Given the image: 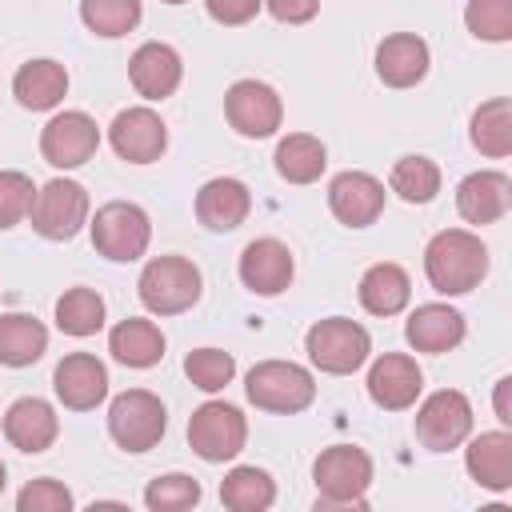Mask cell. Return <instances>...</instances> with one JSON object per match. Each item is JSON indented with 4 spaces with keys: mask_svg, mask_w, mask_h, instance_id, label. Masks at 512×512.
Returning <instances> with one entry per match:
<instances>
[{
    "mask_svg": "<svg viewBox=\"0 0 512 512\" xmlns=\"http://www.w3.org/2000/svg\"><path fill=\"white\" fill-rule=\"evenodd\" d=\"M356 292H360L364 312H372V316H396L412 300V280H408V272L400 264H388L384 260V264H372L360 276V288Z\"/></svg>",
    "mask_w": 512,
    "mask_h": 512,
    "instance_id": "4316f807",
    "label": "cell"
},
{
    "mask_svg": "<svg viewBox=\"0 0 512 512\" xmlns=\"http://www.w3.org/2000/svg\"><path fill=\"white\" fill-rule=\"evenodd\" d=\"M264 8L280 20V24H308L320 12V0H264Z\"/></svg>",
    "mask_w": 512,
    "mask_h": 512,
    "instance_id": "60d3db41",
    "label": "cell"
},
{
    "mask_svg": "<svg viewBox=\"0 0 512 512\" xmlns=\"http://www.w3.org/2000/svg\"><path fill=\"white\" fill-rule=\"evenodd\" d=\"M56 328L68 336H96L104 328V296L96 288H68L56 300Z\"/></svg>",
    "mask_w": 512,
    "mask_h": 512,
    "instance_id": "1f68e13d",
    "label": "cell"
},
{
    "mask_svg": "<svg viewBox=\"0 0 512 512\" xmlns=\"http://www.w3.org/2000/svg\"><path fill=\"white\" fill-rule=\"evenodd\" d=\"M464 332H468L464 328V316L456 308H448V304H420L408 316V324H404V340L416 352H432V356L452 352L464 340Z\"/></svg>",
    "mask_w": 512,
    "mask_h": 512,
    "instance_id": "cb8c5ba5",
    "label": "cell"
},
{
    "mask_svg": "<svg viewBox=\"0 0 512 512\" xmlns=\"http://www.w3.org/2000/svg\"><path fill=\"white\" fill-rule=\"evenodd\" d=\"M4 484H8V468H4V460H0V492H4Z\"/></svg>",
    "mask_w": 512,
    "mask_h": 512,
    "instance_id": "7bdbcfd3",
    "label": "cell"
},
{
    "mask_svg": "<svg viewBox=\"0 0 512 512\" xmlns=\"http://www.w3.org/2000/svg\"><path fill=\"white\" fill-rule=\"evenodd\" d=\"M316 508H364L372 484V456L356 444H332L312 464Z\"/></svg>",
    "mask_w": 512,
    "mask_h": 512,
    "instance_id": "7a4b0ae2",
    "label": "cell"
},
{
    "mask_svg": "<svg viewBox=\"0 0 512 512\" xmlns=\"http://www.w3.org/2000/svg\"><path fill=\"white\" fill-rule=\"evenodd\" d=\"M128 80H132V88H136L144 100H168V96L180 88V80H184V60H180V52H176L172 44L148 40V44H140V48L132 52V60H128Z\"/></svg>",
    "mask_w": 512,
    "mask_h": 512,
    "instance_id": "ac0fdd59",
    "label": "cell"
},
{
    "mask_svg": "<svg viewBox=\"0 0 512 512\" xmlns=\"http://www.w3.org/2000/svg\"><path fill=\"white\" fill-rule=\"evenodd\" d=\"M108 352L124 368H152L164 360V332L152 320L128 316L108 332Z\"/></svg>",
    "mask_w": 512,
    "mask_h": 512,
    "instance_id": "484cf974",
    "label": "cell"
},
{
    "mask_svg": "<svg viewBox=\"0 0 512 512\" xmlns=\"http://www.w3.org/2000/svg\"><path fill=\"white\" fill-rule=\"evenodd\" d=\"M28 220L44 240H72L88 224V188L64 176L48 180L44 188H36Z\"/></svg>",
    "mask_w": 512,
    "mask_h": 512,
    "instance_id": "9c48e42d",
    "label": "cell"
},
{
    "mask_svg": "<svg viewBox=\"0 0 512 512\" xmlns=\"http://www.w3.org/2000/svg\"><path fill=\"white\" fill-rule=\"evenodd\" d=\"M88 228H92V248L116 264L140 260L148 252V240H152V220L132 200H112V204L96 208Z\"/></svg>",
    "mask_w": 512,
    "mask_h": 512,
    "instance_id": "5b68a950",
    "label": "cell"
},
{
    "mask_svg": "<svg viewBox=\"0 0 512 512\" xmlns=\"http://www.w3.org/2000/svg\"><path fill=\"white\" fill-rule=\"evenodd\" d=\"M388 188L404 200V204H428L440 192V168L428 156H400L392 164Z\"/></svg>",
    "mask_w": 512,
    "mask_h": 512,
    "instance_id": "d6a6232c",
    "label": "cell"
},
{
    "mask_svg": "<svg viewBox=\"0 0 512 512\" xmlns=\"http://www.w3.org/2000/svg\"><path fill=\"white\" fill-rule=\"evenodd\" d=\"M136 292L152 316H180L200 300L204 276L188 256H152L136 280Z\"/></svg>",
    "mask_w": 512,
    "mask_h": 512,
    "instance_id": "3957f363",
    "label": "cell"
},
{
    "mask_svg": "<svg viewBox=\"0 0 512 512\" xmlns=\"http://www.w3.org/2000/svg\"><path fill=\"white\" fill-rule=\"evenodd\" d=\"M424 276L440 296H464L488 276V248L468 228H444L424 248Z\"/></svg>",
    "mask_w": 512,
    "mask_h": 512,
    "instance_id": "6da1fadb",
    "label": "cell"
},
{
    "mask_svg": "<svg viewBox=\"0 0 512 512\" xmlns=\"http://www.w3.org/2000/svg\"><path fill=\"white\" fill-rule=\"evenodd\" d=\"M412 428H416V440H420L428 452H452V448H460V444L468 440V432H472V404H468L464 392L440 388V392H432V396L416 408Z\"/></svg>",
    "mask_w": 512,
    "mask_h": 512,
    "instance_id": "30bf717a",
    "label": "cell"
},
{
    "mask_svg": "<svg viewBox=\"0 0 512 512\" xmlns=\"http://www.w3.org/2000/svg\"><path fill=\"white\" fill-rule=\"evenodd\" d=\"M292 272H296V260L288 244L276 236H260L240 252V284L256 296H280L292 284Z\"/></svg>",
    "mask_w": 512,
    "mask_h": 512,
    "instance_id": "5bb4252c",
    "label": "cell"
},
{
    "mask_svg": "<svg viewBox=\"0 0 512 512\" xmlns=\"http://www.w3.org/2000/svg\"><path fill=\"white\" fill-rule=\"evenodd\" d=\"M272 160H276L280 180H288V184H312V180H320V172L328 164V148L312 132H288L276 144V156Z\"/></svg>",
    "mask_w": 512,
    "mask_h": 512,
    "instance_id": "f1b7e54d",
    "label": "cell"
},
{
    "mask_svg": "<svg viewBox=\"0 0 512 512\" xmlns=\"http://www.w3.org/2000/svg\"><path fill=\"white\" fill-rule=\"evenodd\" d=\"M508 388H512V380L504 376V380L496 384V420H500V424H512V412H508Z\"/></svg>",
    "mask_w": 512,
    "mask_h": 512,
    "instance_id": "b9f144b4",
    "label": "cell"
},
{
    "mask_svg": "<svg viewBox=\"0 0 512 512\" xmlns=\"http://www.w3.org/2000/svg\"><path fill=\"white\" fill-rule=\"evenodd\" d=\"M304 352H308V360H312L320 372H328V376H348V372H356V368L368 360L372 336H368L356 320H348V316H328V320H316V324L308 328Z\"/></svg>",
    "mask_w": 512,
    "mask_h": 512,
    "instance_id": "8992f818",
    "label": "cell"
},
{
    "mask_svg": "<svg viewBox=\"0 0 512 512\" xmlns=\"http://www.w3.org/2000/svg\"><path fill=\"white\" fill-rule=\"evenodd\" d=\"M16 508L20 512H68L72 508V492L52 480V476H40V480H28L16 496Z\"/></svg>",
    "mask_w": 512,
    "mask_h": 512,
    "instance_id": "f35d334b",
    "label": "cell"
},
{
    "mask_svg": "<svg viewBox=\"0 0 512 512\" xmlns=\"http://www.w3.org/2000/svg\"><path fill=\"white\" fill-rule=\"evenodd\" d=\"M468 136H472V148H476V152H484V156H492V160L508 156V152H512V100H508V96L484 100V104L472 112Z\"/></svg>",
    "mask_w": 512,
    "mask_h": 512,
    "instance_id": "f546056e",
    "label": "cell"
},
{
    "mask_svg": "<svg viewBox=\"0 0 512 512\" xmlns=\"http://www.w3.org/2000/svg\"><path fill=\"white\" fill-rule=\"evenodd\" d=\"M64 92H68V72H64V64H56V60H28V64H20L16 76H12V96H16L24 108H32V112L56 108V104L64 100Z\"/></svg>",
    "mask_w": 512,
    "mask_h": 512,
    "instance_id": "d4e9b609",
    "label": "cell"
},
{
    "mask_svg": "<svg viewBox=\"0 0 512 512\" xmlns=\"http://www.w3.org/2000/svg\"><path fill=\"white\" fill-rule=\"evenodd\" d=\"M108 144L128 164H152L168 148V124L152 108H124L108 124Z\"/></svg>",
    "mask_w": 512,
    "mask_h": 512,
    "instance_id": "4fadbf2b",
    "label": "cell"
},
{
    "mask_svg": "<svg viewBox=\"0 0 512 512\" xmlns=\"http://www.w3.org/2000/svg\"><path fill=\"white\" fill-rule=\"evenodd\" d=\"M464 468L480 488L508 492L512 488V436L504 428L472 436L464 448Z\"/></svg>",
    "mask_w": 512,
    "mask_h": 512,
    "instance_id": "603a6c76",
    "label": "cell"
},
{
    "mask_svg": "<svg viewBox=\"0 0 512 512\" xmlns=\"http://www.w3.org/2000/svg\"><path fill=\"white\" fill-rule=\"evenodd\" d=\"M328 208H332V216L340 224L368 228L384 212V184L376 176H368V172H352L348 168V172L332 176V184H328Z\"/></svg>",
    "mask_w": 512,
    "mask_h": 512,
    "instance_id": "2e32d148",
    "label": "cell"
},
{
    "mask_svg": "<svg viewBox=\"0 0 512 512\" xmlns=\"http://www.w3.org/2000/svg\"><path fill=\"white\" fill-rule=\"evenodd\" d=\"M164 4H184V0H164Z\"/></svg>",
    "mask_w": 512,
    "mask_h": 512,
    "instance_id": "ee69618b",
    "label": "cell"
},
{
    "mask_svg": "<svg viewBox=\"0 0 512 512\" xmlns=\"http://www.w3.org/2000/svg\"><path fill=\"white\" fill-rule=\"evenodd\" d=\"M220 500L232 512H264L276 500V480L256 464H236L220 480Z\"/></svg>",
    "mask_w": 512,
    "mask_h": 512,
    "instance_id": "4dcf8cb0",
    "label": "cell"
},
{
    "mask_svg": "<svg viewBox=\"0 0 512 512\" xmlns=\"http://www.w3.org/2000/svg\"><path fill=\"white\" fill-rule=\"evenodd\" d=\"M96 148H100V128L80 108L56 112L40 132V156L52 168H80V164H88L96 156Z\"/></svg>",
    "mask_w": 512,
    "mask_h": 512,
    "instance_id": "7c38bea8",
    "label": "cell"
},
{
    "mask_svg": "<svg viewBox=\"0 0 512 512\" xmlns=\"http://www.w3.org/2000/svg\"><path fill=\"white\" fill-rule=\"evenodd\" d=\"M428 44L416 32H392L376 44V76L388 88H412L428 76Z\"/></svg>",
    "mask_w": 512,
    "mask_h": 512,
    "instance_id": "44dd1931",
    "label": "cell"
},
{
    "mask_svg": "<svg viewBox=\"0 0 512 512\" xmlns=\"http://www.w3.org/2000/svg\"><path fill=\"white\" fill-rule=\"evenodd\" d=\"M44 348H48V328L36 316H28V312L0 316V364L28 368L44 356Z\"/></svg>",
    "mask_w": 512,
    "mask_h": 512,
    "instance_id": "83f0119b",
    "label": "cell"
},
{
    "mask_svg": "<svg viewBox=\"0 0 512 512\" xmlns=\"http://www.w3.org/2000/svg\"><path fill=\"white\" fill-rule=\"evenodd\" d=\"M140 16H144L140 0H80L84 28L96 32V36H104V40L128 36L140 24Z\"/></svg>",
    "mask_w": 512,
    "mask_h": 512,
    "instance_id": "836d02e7",
    "label": "cell"
},
{
    "mask_svg": "<svg viewBox=\"0 0 512 512\" xmlns=\"http://www.w3.org/2000/svg\"><path fill=\"white\" fill-rule=\"evenodd\" d=\"M52 388L64 408L92 412L108 396V368L92 352H68L52 372Z\"/></svg>",
    "mask_w": 512,
    "mask_h": 512,
    "instance_id": "e0dca14e",
    "label": "cell"
},
{
    "mask_svg": "<svg viewBox=\"0 0 512 512\" xmlns=\"http://www.w3.org/2000/svg\"><path fill=\"white\" fill-rule=\"evenodd\" d=\"M248 212H252V192L236 176H216L196 192V220L208 232H232L248 220Z\"/></svg>",
    "mask_w": 512,
    "mask_h": 512,
    "instance_id": "ffe728a7",
    "label": "cell"
},
{
    "mask_svg": "<svg viewBox=\"0 0 512 512\" xmlns=\"http://www.w3.org/2000/svg\"><path fill=\"white\" fill-rule=\"evenodd\" d=\"M224 116H228V124L240 136L264 140V136H272L280 128L284 104H280V96H276L272 84H264V80H236L224 92Z\"/></svg>",
    "mask_w": 512,
    "mask_h": 512,
    "instance_id": "8fae6325",
    "label": "cell"
},
{
    "mask_svg": "<svg viewBox=\"0 0 512 512\" xmlns=\"http://www.w3.org/2000/svg\"><path fill=\"white\" fill-rule=\"evenodd\" d=\"M420 388H424V372H420V364H416L412 356H404V352H384V356L368 368V396H372V404L384 408V412H404V408H412L416 396H420Z\"/></svg>",
    "mask_w": 512,
    "mask_h": 512,
    "instance_id": "9a60e30c",
    "label": "cell"
},
{
    "mask_svg": "<svg viewBox=\"0 0 512 512\" xmlns=\"http://www.w3.org/2000/svg\"><path fill=\"white\" fill-rule=\"evenodd\" d=\"M204 8H208V16H212L216 24L240 28V24H248V20L264 8V0H204Z\"/></svg>",
    "mask_w": 512,
    "mask_h": 512,
    "instance_id": "ab89813d",
    "label": "cell"
},
{
    "mask_svg": "<svg viewBox=\"0 0 512 512\" xmlns=\"http://www.w3.org/2000/svg\"><path fill=\"white\" fill-rule=\"evenodd\" d=\"M32 196H36L32 176H24L16 168H4L0 172V228H16L28 216Z\"/></svg>",
    "mask_w": 512,
    "mask_h": 512,
    "instance_id": "74e56055",
    "label": "cell"
},
{
    "mask_svg": "<svg viewBox=\"0 0 512 512\" xmlns=\"http://www.w3.org/2000/svg\"><path fill=\"white\" fill-rule=\"evenodd\" d=\"M168 428V412L160 404V396H152L148 388H128L108 404V436L124 448V452H148L160 444Z\"/></svg>",
    "mask_w": 512,
    "mask_h": 512,
    "instance_id": "52a82bcc",
    "label": "cell"
},
{
    "mask_svg": "<svg viewBox=\"0 0 512 512\" xmlns=\"http://www.w3.org/2000/svg\"><path fill=\"white\" fill-rule=\"evenodd\" d=\"M464 24L476 40L504 44V40H512V0H468Z\"/></svg>",
    "mask_w": 512,
    "mask_h": 512,
    "instance_id": "8d00e7d4",
    "label": "cell"
},
{
    "mask_svg": "<svg viewBox=\"0 0 512 512\" xmlns=\"http://www.w3.org/2000/svg\"><path fill=\"white\" fill-rule=\"evenodd\" d=\"M144 504L152 512H188V508L200 504V484H196V476H184V472L156 476L144 488Z\"/></svg>",
    "mask_w": 512,
    "mask_h": 512,
    "instance_id": "d590c367",
    "label": "cell"
},
{
    "mask_svg": "<svg viewBox=\"0 0 512 512\" xmlns=\"http://www.w3.org/2000/svg\"><path fill=\"white\" fill-rule=\"evenodd\" d=\"M244 440H248V420H244V412L236 404L208 400L188 420V444L208 464H224V460L240 456Z\"/></svg>",
    "mask_w": 512,
    "mask_h": 512,
    "instance_id": "ba28073f",
    "label": "cell"
},
{
    "mask_svg": "<svg viewBox=\"0 0 512 512\" xmlns=\"http://www.w3.org/2000/svg\"><path fill=\"white\" fill-rule=\"evenodd\" d=\"M184 376H188L192 388H200V392H220V388L232 384L236 360H232L228 352H220V348H192V352L184 356Z\"/></svg>",
    "mask_w": 512,
    "mask_h": 512,
    "instance_id": "e575fe53",
    "label": "cell"
},
{
    "mask_svg": "<svg viewBox=\"0 0 512 512\" xmlns=\"http://www.w3.org/2000/svg\"><path fill=\"white\" fill-rule=\"evenodd\" d=\"M4 436L12 448L36 456V452H48L60 436V420H56V408L40 396H20L8 404L4 412Z\"/></svg>",
    "mask_w": 512,
    "mask_h": 512,
    "instance_id": "d6986e66",
    "label": "cell"
},
{
    "mask_svg": "<svg viewBox=\"0 0 512 512\" xmlns=\"http://www.w3.org/2000/svg\"><path fill=\"white\" fill-rule=\"evenodd\" d=\"M508 204H512V180L496 168L472 172L456 188V212L468 224H496L508 212Z\"/></svg>",
    "mask_w": 512,
    "mask_h": 512,
    "instance_id": "7402d4cb",
    "label": "cell"
},
{
    "mask_svg": "<svg viewBox=\"0 0 512 512\" xmlns=\"http://www.w3.org/2000/svg\"><path fill=\"white\" fill-rule=\"evenodd\" d=\"M244 392H248V400L256 408L292 416V412H304L316 400V380H312L308 368H300L292 360H260L248 372Z\"/></svg>",
    "mask_w": 512,
    "mask_h": 512,
    "instance_id": "277c9868",
    "label": "cell"
}]
</instances>
